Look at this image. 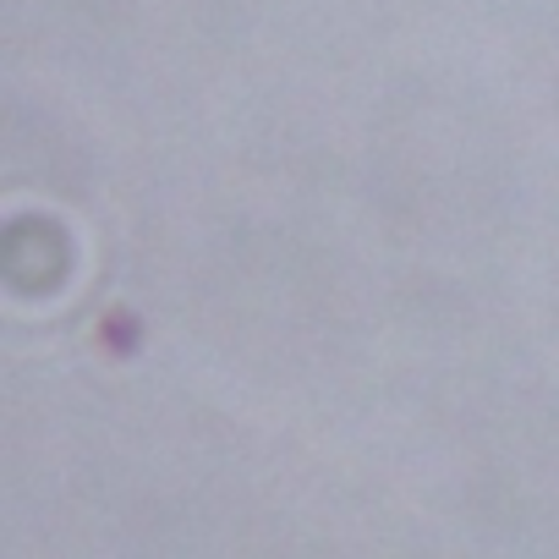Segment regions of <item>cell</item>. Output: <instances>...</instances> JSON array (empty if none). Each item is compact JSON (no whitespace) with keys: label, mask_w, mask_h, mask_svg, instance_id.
<instances>
[{"label":"cell","mask_w":559,"mask_h":559,"mask_svg":"<svg viewBox=\"0 0 559 559\" xmlns=\"http://www.w3.org/2000/svg\"><path fill=\"white\" fill-rule=\"evenodd\" d=\"M99 341H105L116 357H127V352H138V341H143V324H138L127 308H116V313H105V324H99Z\"/></svg>","instance_id":"1"}]
</instances>
